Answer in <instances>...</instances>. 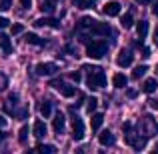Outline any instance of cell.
Here are the masks:
<instances>
[{
  "mask_svg": "<svg viewBox=\"0 0 158 154\" xmlns=\"http://www.w3.org/2000/svg\"><path fill=\"white\" fill-rule=\"evenodd\" d=\"M82 70L88 72V76H86V84H88L90 90H98V88H104V86H106V74H104V70H102V68L84 64V66H82Z\"/></svg>",
  "mask_w": 158,
  "mask_h": 154,
  "instance_id": "obj_1",
  "label": "cell"
},
{
  "mask_svg": "<svg viewBox=\"0 0 158 154\" xmlns=\"http://www.w3.org/2000/svg\"><path fill=\"white\" fill-rule=\"evenodd\" d=\"M106 52H108V42L106 40H92V42L86 44V56L88 58L100 60V58H104Z\"/></svg>",
  "mask_w": 158,
  "mask_h": 154,
  "instance_id": "obj_2",
  "label": "cell"
},
{
  "mask_svg": "<svg viewBox=\"0 0 158 154\" xmlns=\"http://www.w3.org/2000/svg\"><path fill=\"white\" fill-rule=\"evenodd\" d=\"M90 32H92L94 36H108L112 32V28H110V24L108 22H98V20H94V24L88 28Z\"/></svg>",
  "mask_w": 158,
  "mask_h": 154,
  "instance_id": "obj_3",
  "label": "cell"
},
{
  "mask_svg": "<svg viewBox=\"0 0 158 154\" xmlns=\"http://www.w3.org/2000/svg\"><path fill=\"white\" fill-rule=\"evenodd\" d=\"M56 70H58V66L54 62H38L36 64V74L38 76H52Z\"/></svg>",
  "mask_w": 158,
  "mask_h": 154,
  "instance_id": "obj_4",
  "label": "cell"
},
{
  "mask_svg": "<svg viewBox=\"0 0 158 154\" xmlns=\"http://www.w3.org/2000/svg\"><path fill=\"white\" fill-rule=\"evenodd\" d=\"M52 86L62 94V96H66V98H72L74 94H76V88H74V86L66 84V82H62V80H54V82H52Z\"/></svg>",
  "mask_w": 158,
  "mask_h": 154,
  "instance_id": "obj_5",
  "label": "cell"
},
{
  "mask_svg": "<svg viewBox=\"0 0 158 154\" xmlns=\"http://www.w3.org/2000/svg\"><path fill=\"white\" fill-rule=\"evenodd\" d=\"M132 60H134V54L128 50V48H126V50L122 48V50L118 52V56H116V64H118L120 68H126V66H130Z\"/></svg>",
  "mask_w": 158,
  "mask_h": 154,
  "instance_id": "obj_6",
  "label": "cell"
},
{
  "mask_svg": "<svg viewBox=\"0 0 158 154\" xmlns=\"http://www.w3.org/2000/svg\"><path fill=\"white\" fill-rule=\"evenodd\" d=\"M72 138L74 140L84 138V122H82V118H78V116L72 118Z\"/></svg>",
  "mask_w": 158,
  "mask_h": 154,
  "instance_id": "obj_7",
  "label": "cell"
},
{
  "mask_svg": "<svg viewBox=\"0 0 158 154\" xmlns=\"http://www.w3.org/2000/svg\"><path fill=\"white\" fill-rule=\"evenodd\" d=\"M34 26H36V28L50 26V28H54V30H58V28H60V22H58L56 18H48V16H44V18H36V20H34Z\"/></svg>",
  "mask_w": 158,
  "mask_h": 154,
  "instance_id": "obj_8",
  "label": "cell"
},
{
  "mask_svg": "<svg viewBox=\"0 0 158 154\" xmlns=\"http://www.w3.org/2000/svg\"><path fill=\"white\" fill-rule=\"evenodd\" d=\"M120 2H116V0H110V2H106L104 6H102V12H104L106 16H118L120 14Z\"/></svg>",
  "mask_w": 158,
  "mask_h": 154,
  "instance_id": "obj_9",
  "label": "cell"
},
{
  "mask_svg": "<svg viewBox=\"0 0 158 154\" xmlns=\"http://www.w3.org/2000/svg\"><path fill=\"white\" fill-rule=\"evenodd\" d=\"M64 126H66V118H64V114H62V112H56V116H54V120H52V128H54V132L60 136L62 132H64Z\"/></svg>",
  "mask_w": 158,
  "mask_h": 154,
  "instance_id": "obj_10",
  "label": "cell"
},
{
  "mask_svg": "<svg viewBox=\"0 0 158 154\" xmlns=\"http://www.w3.org/2000/svg\"><path fill=\"white\" fill-rule=\"evenodd\" d=\"M24 42H26V44H32V46H44V44H46V40L40 38V36L34 34V32H28V34L24 36Z\"/></svg>",
  "mask_w": 158,
  "mask_h": 154,
  "instance_id": "obj_11",
  "label": "cell"
},
{
  "mask_svg": "<svg viewBox=\"0 0 158 154\" xmlns=\"http://www.w3.org/2000/svg\"><path fill=\"white\" fill-rule=\"evenodd\" d=\"M98 142H100L102 146H112V144L116 142V138H114V134H112L110 130H104V132H100V136H98Z\"/></svg>",
  "mask_w": 158,
  "mask_h": 154,
  "instance_id": "obj_12",
  "label": "cell"
},
{
  "mask_svg": "<svg viewBox=\"0 0 158 154\" xmlns=\"http://www.w3.org/2000/svg\"><path fill=\"white\" fill-rule=\"evenodd\" d=\"M102 122H104V114L102 112H92V118H90V126H92V130H100Z\"/></svg>",
  "mask_w": 158,
  "mask_h": 154,
  "instance_id": "obj_13",
  "label": "cell"
},
{
  "mask_svg": "<svg viewBox=\"0 0 158 154\" xmlns=\"http://www.w3.org/2000/svg\"><path fill=\"white\" fill-rule=\"evenodd\" d=\"M32 130H34V136H36V138H44L48 128H46V124H44V120H36L34 126H32Z\"/></svg>",
  "mask_w": 158,
  "mask_h": 154,
  "instance_id": "obj_14",
  "label": "cell"
},
{
  "mask_svg": "<svg viewBox=\"0 0 158 154\" xmlns=\"http://www.w3.org/2000/svg\"><path fill=\"white\" fill-rule=\"evenodd\" d=\"M54 152H56V148L52 144H38L34 150H30V154H54Z\"/></svg>",
  "mask_w": 158,
  "mask_h": 154,
  "instance_id": "obj_15",
  "label": "cell"
},
{
  "mask_svg": "<svg viewBox=\"0 0 158 154\" xmlns=\"http://www.w3.org/2000/svg\"><path fill=\"white\" fill-rule=\"evenodd\" d=\"M112 84H114V88H126L128 78L124 76L122 72H118V74H114V76H112Z\"/></svg>",
  "mask_w": 158,
  "mask_h": 154,
  "instance_id": "obj_16",
  "label": "cell"
},
{
  "mask_svg": "<svg viewBox=\"0 0 158 154\" xmlns=\"http://www.w3.org/2000/svg\"><path fill=\"white\" fill-rule=\"evenodd\" d=\"M0 48L4 50V54H12V42H10V36L0 34Z\"/></svg>",
  "mask_w": 158,
  "mask_h": 154,
  "instance_id": "obj_17",
  "label": "cell"
},
{
  "mask_svg": "<svg viewBox=\"0 0 158 154\" xmlns=\"http://www.w3.org/2000/svg\"><path fill=\"white\" fill-rule=\"evenodd\" d=\"M156 88H158V82H156V78H148V80H144V84H142V92H146V94H152Z\"/></svg>",
  "mask_w": 158,
  "mask_h": 154,
  "instance_id": "obj_18",
  "label": "cell"
},
{
  "mask_svg": "<svg viewBox=\"0 0 158 154\" xmlns=\"http://www.w3.org/2000/svg\"><path fill=\"white\" fill-rule=\"evenodd\" d=\"M136 32H138V38L140 40L146 38V34H148V22H146V20H140V22L136 24Z\"/></svg>",
  "mask_w": 158,
  "mask_h": 154,
  "instance_id": "obj_19",
  "label": "cell"
},
{
  "mask_svg": "<svg viewBox=\"0 0 158 154\" xmlns=\"http://www.w3.org/2000/svg\"><path fill=\"white\" fill-rule=\"evenodd\" d=\"M54 8H56V0H44V2L40 4V10H42L44 14H50V12H54Z\"/></svg>",
  "mask_w": 158,
  "mask_h": 154,
  "instance_id": "obj_20",
  "label": "cell"
},
{
  "mask_svg": "<svg viewBox=\"0 0 158 154\" xmlns=\"http://www.w3.org/2000/svg\"><path fill=\"white\" fill-rule=\"evenodd\" d=\"M120 26H122L124 30H128V28H132V26H134V18H132V14H130V12L122 16V20H120Z\"/></svg>",
  "mask_w": 158,
  "mask_h": 154,
  "instance_id": "obj_21",
  "label": "cell"
},
{
  "mask_svg": "<svg viewBox=\"0 0 158 154\" xmlns=\"http://www.w3.org/2000/svg\"><path fill=\"white\" fill-rule=\"evenodd\" d=\"M72 4H74L76 8H82V10L94 8V0H72Z\"/></svg>",
  "mask_w": 158,
  "mask_h": 154,
  "instance_id": "obj_22",
  "label": "cell"
},
{
  "mask_svg": "<svg viewBox=\"0 0 158 154\" xmlns=\"http://www.w3.org/2000/svg\"><path fill=\"white\" fill-rule=\"evenodd\" d=\"M40 114H42L44 118H48V116L52 114V102L50 100H44L42 104H40Z\"/></svg>",
  "mask_w": 158,
  "mask_h": 154,
  "instance_id": "obj_23",
  "label": "cell"
},
{
  "mask_svg": "<svg viewBox=\"0 0 158 154\" xmlns=\"http://www.w3.org/2000/svg\"><path fill=\"white\" fill-rule=\"evenodd\" d=\"M146 70H148V66H146V64H140V66H136V68L132 70V78H134V80L142 78L144 74H146Z\"/></svg>",
  "mask_w": 158,
  "mask_h": 154,
  "instance_id": "obj_24",
  "label": "cell"
},
{
  "mask_svg": "<svg viewBox=\"0 0 158 154\" xmlns=\"http://www.w3.org/2000/svg\"><path fill=\"white\" fill-rule=\"evenodd\" d=\"M92 24H94V18H90V16H82L78 20V28H90Z\"/></svg>",
  "mask_w": 158,
  "mask_h": 154,
  "instance_id": "obj_25",
  "label": "cell"
},
{
  "mask_svg": "<svg viewBox=\"0 0 158 154\" xmlns=\"http://www.w3.org/2000/svg\"><path fill=\"white\" fill-rule=\"evenodd\" d=\"M26 140H28V126H22V128H20V132H18V142L20 144H26Z\"/></svg>",
  "mask_w": 158,
  "mask_h": 154,
  "instance_id": "obj_26",
  "label": "cell"
},
{
  "mask_svg": "<svg viewBox=\"0 0 158 154\" xmlns=\"http://www.w3.org/2000/svg\"><path fill=\"white\" fill-rule=\"evenodd\" d=\"M86 102H88V104H86V110H88L90 114H92V112L96 110V106H98V98H94V96H92V98H88Z\"/></svg>",
  "mask_w": 158,
  "mask_h": 154,
  "instance_id": "obj_27",
  "label": "cell"
},
{
  "mask_svg": "<svg viewBox=\"0 0 158 154\" xmlns=\"http://www.w3.org/2000/svg\"><path fill=\"white\" fill-rule=\"evenodd\" d=\"M70 80H74V82H76V84H78V82L82 80V74L78 72V70H76V72H70Z\"/></svg>",
  "mask_w": 158,
  "mask_h": 154,
  "instance_id": "obj_28",
  "label": "cell"
},
{
  "mask_svg": "<svg viewBox=\"0 0 158 154\" xmlns=\"http://www.w3.org/2000/svg\"><path fill=\"white\" fill-rule=\"evenodd\" d=\"M10 30H12V34H20V32L24 30V26H22V24H12Z\"/></svg>",
  "mask_w": 158,
  "mask_h": 154,
  "instance_id": "obj_29",
  "label": "cell"
},
{
  "mask_svg": "<svg viewBox=\"0 0 158 154\" xmlns=\"http://www.w3.org/2000/svg\"><path fill=\"white\" fill-rule=\"evenodd\" d=\"M12 6V0H0V10H8Z\"/></svg>",
  "mask_w": 158,
  "mask_h": 154,
  "instance_id": "obj_30",
  "label": "cell"
},
{
  "mask_svg": "<svg viewBox=\"0 0 158 154\" xmlns=\"http://www.w3.org/2000/svg\"><path fill=\"white\" fill-rule=\"evenodd\" d=\"M20 6H22L24 10H28V8L32 6V0H20Z\"/></svg>",
  "mask_w": 158,
  "mask_h": 154,
  "instance_id": "obj_31",
  "label": "cell"
},
{
  "mask_svg": "<svg viewBox=\"0 0 158 154\" xmlns=\"http://www.w3.org/2000/svg\"><path fill=\"white\" fill-rule=\"evenodd\" d=\"M8 102L16 104V102H18V94H8Z\"/></svg>",
  "mask_w": 158,
  "mask_h": 154,
  "instance_id": "obj_32",
  "label": "cell"
},
{
  "mask_svg": "<svg viewBox=\"0 0 158 154\" xmlns=\"http://www.w3.org/2000/svg\"><path fill=\"white\" fill-rule=\"evenodd\" d=\"M6 26H8V18L0 16V30H2V28H6Z\"/></svg>",
  "mask_w": 158,
  "mask_h": 154,
  "instance_id": "obj_33",
  "label": "cell"
},
{
  "mask_svg": "<svg viewBox=\"0 0 158 154\" xmlns=\"http://www.w3.org/2000/svg\"><path fill=\"white\" fill-rule=\"evenodd\" d=\"M152 14H154L156 18H158V0L154 2V6H152Z\"/></svg>",
  "mask_w": 158,
  "mask_h": 154,
  "instance_id": "obj_34",
  "label": "cell"
},
{
  "mask_svg": "<svg viewBox=\"0 0 158 154\" xmlns=\"http://www.w3.org/2000/svg\"><path fill=\"white\" fill-rule=\"evenodd\" d=\"M148 102H150V108H152V110H158V100H148Z\"/></svg>",
  "mask_w": 158,
  "mask_h": 154,
  "instance_id": "obj_35",
  "label": "cell"
},
{
  "mask_svg": "<svg viewBox=\"0 0 158 154\" xmlns=\"http://www.w3.org/2000/svg\"><path fill=\"white\" fill-rule=\"evenodd\" d=\"M142 56H144V58L150 56V48H144V46H142Z\"/></svg>",
  "mask_w": 158,
  "mask_h": 154,
  "instance_id": "obj_36",
  "label": "cell"
},
{
  "mask_svg": "<svg viewBox=\"0 0 158 154\" xmlns=\"http://www.w3.org/2000/svg\"><path fill=\"white\" fill-rule=\"evenodd\" d=\"M134 2H136V4H140V6H144V4H150L152 0H134Z\"/></svg>",
  "mask_w": 158,
  "mask_h": 154,
  "instance_id": "obj_37",
  "label": "cell"
},
{
  "mask_svg": "<svg viewBox=\"0 0 158 154\" xmlns=\"http://www.w3.org/2000/svg\"><path fill=\"white\" fill-rule=\"evenodd\" d=\"M126 96H128V98H134V96H136V90H128Z\"/></svg>",
  "mask_w": 158,
  "mask_h": 154,
  "instance_id": "obj_38",
  "label": "cell"
},
{
  "mask_svg": "<svg viewBox=\"0 0 158 154\" xmlns=\"http://www.w3.org/2000/svg\"><path fill=\"white\" fill-rule=\"evenodd\" d=\"M154 44L158 46V26H156V30H154Z\"/></svg>",
  "mask_w": 158,
  "mask_h": 154,
  "instance_id": "obj_39",
  "label": "cell"
},
{
  "mask_svg": "<svg viewBox=\"0 0 158 154\" xmlns=\"http://www.w3.org/2000/svg\"><path fill=\"white\" fill-rule=\"evenodd\" d=\"M0 126H6V118L4 116H0Z\"/></svg>",
  "mask_w": 158,
  "mask_h": 154,
  "instance_id": "obj_40",
  "label": "cell"
},
{
  "mask_svg": "<svg viewBox=\"0 0 158 154\" xmlns=\"http://www.w3.org/2000/svg\"><path fill=\"white\" fill-rule=\"evenodd\" d=\"M150 154H158V142H156V146H154V148L150 150Z\"/></svg>",
  "mask_w": 158,
  "mask_h": 154,
  "instance_id": "obj_41",
  "label": "cell"
},
{
  "mask_svg": "<svg viewBox=\"0 0 158 154\" xmlns=\"http://www.w3.org/2000/svg\"><path fill=\"white\" fill-rule=\"evenodd\" d=\"M4 138H6V134H4V132H2V130H0V142H2V140H4Z\"/></svg>",
  "mask_w": 158,
  "mask_h": 154,
  "instance_id": "obj_42",
  "label": "cell"
},
{
  "mask_svg": "<svg viewBox=\"0 0 158 154\" xmlns=\"http://www.w3.org/2000/svg\"><path fill=\"white\" fill-rule=\"evenodd\" d=\"M76 154H84V148H78V152Z\"/></svg>",
  "mask_w": 158,
  "mask_h": 154,
  "instance_id": "obj_43",
  "label": "cell"
},
{
  "mask_svg": "<svg viewBox=\"0 0 158 154\" xmlns=\"http://www.w3.org/2000/svg\"><path fill=\"white\" fill-rule=\"evenodd\" d=\"M100 154H106V152H104V150H100Z\"/></svg>",
  "mask_w": 158,
  "mask_h": 154,
  "instance_id": "obj_44",
  "label": "cell"
},
{
  "mask_svg": "<svg viewBox=\"0 0 158 154\" xmlns=\"http://www.w3.org/2000/svg\"><path fill=\"white\" fill-rule=\"evenodd\" d=\"M156 74H158V64H156Z\"/></svg>",
  "mask_w": 158,
  "mask_h": 154,
  "instance_id": "obj_45",
  "label": "cell"
}]
</instances>
